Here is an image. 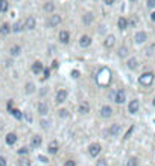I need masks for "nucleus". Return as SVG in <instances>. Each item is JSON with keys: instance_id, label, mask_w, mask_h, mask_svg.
Here are the masks:
<instances>
[{"instance_id": "obj_32", "label": "nucleus", "mask_w": 155, "mask_h": 166, "mask_svg": "<svg viewBox=\"0 0 155 166\" xmlns=\"http://www.w3.org/2000/svg\"><path fill=\"white\" fill-rule=\"evenodd\" d=\"M126 55H128V49L125 48V46H122V48L119 49V57L123 58V57H126Z\"/></svg>"}, {"instance_id": "obj_34", "label": "nucleus", "mask_w": 155, "mask_h": 166, "mask_svg": "<svg viewBox=\"0 0 155 166\" xmlns=\"http://www.w3.org/2000/svg\"><path fill=\"white\" fill-rule=\"evenodd\" d=\"M27 153H29V149H27L26 146H23V148H20V149H18V154H20V155H26Z\"/></svg>"}, {"instance_id": "obj_30", "label": "nucleus", "mask_w": 155, "mask_h": 166, "mask_svg": "<svg viewBox=\"0 0 155 166\" xmlns=\"http://www.w3.org/2000/svg\"><path fill=\"white\" fill-rule=\"evenodd\" d=\"M128 67L132 69V70H134V69H137V59H135V58L129 59V61H128Z\"/></svg>"}, {"instance_id": "obj_24", "label": "nucleus", "mask_w": 155, "mask_h": 166, "mask_svg": "<svg viewBox=\"0 0 155 166\" xmlns=\"http://www.w3.org/2000/svg\"><path fill=\"white\" fill-rule=\"evenodd\" d=\"M9 32H11V26H9V24H2V26H0V34H3V35H8V34H9Z\"/></svg>"}, {"instance_id": "obj_31", "label": "nucleus", "mask_w": 155, "mask_h": 166, "mask_svg": "<svg viewBox=\"0 0 155 166\" xmlns=\"http://www.w3.org/2000/svg\"><path fill=\"white\" fill-rule=\"evenodd\" d=\"M138 165V160L135 158V157H131L128 162H126V166H137Z\"/></svg>"}, {"instance_id": "obj_16", "label": "nucleus", "mask_w": 155, "mask_h": 166, "mask_svg": "<svg viewBox=\"0 0 155 166\" xmlns=\"http://www.w3.org/2000/svg\"><path fill=\"white\" fill-rule=\"evenodd\" d=\"M114 43H116V37L114 35H108L107 38H105V48H113L114 46Z\"/></svg>"}, {"instance_id": "obj_40", "label": "nucleus", "mask_w": 155, "mask_h": 166, "mask_svg": "<svg viewBox=\"0 0 155 166\" xmlns=\"http://www.w3.org/2000/svg\"><path fill=\"white\" fill-rule=\"evenodd\" d=\"M0 166H6V158L5 157H0Z\"/></svg>"}, {"instance_id": "obj_12", "label": "nucleus", "mask_w": 155, "mask_h": 166, "mask_svg": "<svg viewBox=\"0 0 155 166\" xmlns=\"http://www.w3.org/2000/svg\"><path fill=\"white\" fill-rule=\"evenodd\" d=\"M69 40H70V34H69L67 31H61V32H60V41H61V43L67 44V43H69Z\"/></svg>"}, {"instance_id": "obj_20", "label": "nucleus", "mask_w": 155, "mask_h": 166, "mask_svg": "<svg viewBox=\"0 0 155 166\" xmlns=\"http://www.w3.org/2000/svg\"><path fill=\"white\" fill-rule=\"evenodd\" d=\"M90 111V104L88 102H82L81 105H79V113L81 114H87Z\"/></svg>"}, {"instance_id": "obj_10", "label": "nucleus", "mask_w": 155, "mask_h": 166, "mask_svg": "<svg viewBox=\"0 0 155 166\" xmlns=\"http://www.w3.org/2000/svg\"><path fill=\"white\" fill-rule=\"evenodd\" d=\"M38 113H40L41 116H46L49 113V105L46 102H40V104H38Z\"/></svg>"}, {"instance_id": "obj_1", "label": "nucleus", "mask_w": 155, "mask_h": 166, "mask_svg": "<svg viewBox=\"0 0 155 166\" xmlns=\"http://www.w3.org/2000/svg\"><path fill=\"white\" fill-rule=\"evenodd\" d=\"M96 81H97V84L100 87H107L108 84H109V81H111V72L108 70L107 67L100 69L99 73L96 75Z\"/></svg>"}, {"instance_id": "obj_39", "label": "nucleus", "mask_w": 155, "mask_h": 166, "mask_svg": "<svg viewBox=\"0 0 155 166\" xmlns=\"http://www.w3.org/2000/svg\"><path fill=\"white\" fill-rule=\"evenodd\" d=\"M64 166H76V163H75L73 160H69V162H65V163H64Z\"/></svg>"}, {"instance_id": "obj_44", "label": "nucleus", "mask_w": 155, "mask_h": 166, "mask_svg": "<svg viewBox=\"0 0 155 166\" xmlns=\"http://www.w3.org/2000/svg\"><path fill=\"white\" fill-rule=\"evenodd\" d=\"M49 75H50V70H49V69H44V78H49Z\"/></svg>"}, {"instance_id": "obj_35", "label": "nucleus", "mask_w": 155, "mask_h": 166, "mask_svg": "<svg viewBox=\"0 0 155 166\" xmlns=\"http://www.w3.org/2000/svg\"><path fill=\"white\" fill-rule=\"evenodd\" d=\"M60 116L61 118H67V116H69V111H67L65 108H62V110H60Z\"/></svg>"}, {"instance_id": "obj_37", "label": "nucleus", "mask_w": 155, "mask_h": 166, "mask_svg": "<svg viewBox=\"0 0 155 166\" xmlns=\"http://www.w3.org/2000/svg\"><path fill=\"white\" fill-rule=\"evenodd\" d=\"M49 125H50V123H49V120H41V127H43L44 130H47Z\"/></svg>"}, {"instance_id": "obj_33", "label": "nucleus", "mask_w": 155, "mask_h": 166, "mask_svg": "<svg viewBox=\"0 0 155 166\" xmlns=\"http://www.w3.org/2000/svg\"><path fill=\"white\" fill-rule=\"evenodd\" d=\"M53 8H55V6H53V3H50V2L44 5V11H47V12H52L53 11Z\"/></svg>"}, {"instance_id": "obj_5", "label": "nucleus", "mask_w": 155, "mask_h": 166, "mask_svg": "<svg viewBox=\"0 0 155 166\" xmlns=\"http://www.w3.org/2000/svg\"><path fill=\"white\" fill-rule=\"evenodd\" d=\"M60 23H61V15H56V14H53V15H50V18H49L47 26L53 28V26H58Z\"/></svg>"}, {"instance_id": "obj_43", "label": "nucleus", "mask_w": 155, "mask_h": 166, "mask_svg": "<svg viewBox=\"0 0 155 166\" xmlns=\"http://www.w3.org/2000/svg\"><path fill=\"white\" fill-rule=\"evenodd\" d=\"M12 108H14V102H12V101H9V102H8V110L11 111Z\"/></svg>"}, {"instance_id": "obj_47", "label": "nucleus", "mask_w": 155, "mask_h": 166, "mask_svg": "<svg viewBox=\"0 0 155 166\" xmlns=\"http://www.w3.org/2000/svg\"><path fill=\"white\" fill-rule=\"evenodd\" d=\"M151 18H152V20H154V22H155V11L152 12V15H151Z\"/></svg>"}, {"instance_id": "obj_3", "label": "nucleus", "mask_w": 155, "mask_h": 166, "mask_svg": "<svg viewBox=\"0 0 155 166\" xmlns=\"http://www.w3.org/2000/svg\"><path fill=\"white\" fill-rule=\"evenodd\" d=\"M100 149H102V148H100L99 143H91L90 148H88V153H90L91 157H97V155L100 154Z\"/></svg>"}, {"instance_id": "obj_8", "label": "nucleus", "mask_w": 155, "mask_h": 166, "mask_svg": "<svg viewBox=\"0 0 155 166\" xmlns=\"http://www.w3.org/2000/svg\"><path fill=\"white\" fill-rule=\"evenodd\" d=\"M120 131H122V127H120L119 123H114V125H111V128L108 131V134L109 136H119Z\"/></svg>"}, {"instance_id": "obj_4", "label": "nucleus", "mask_w": 155, "mask_h": 166, "mask_svg": "<svg viewBox=\"0 0 155 166\" xmlns=\"http://www.w3.org/2000/svg\"><path fill=\"white\" fill-rule=\"evenodd\" d=\"M113 101H114L116 104H123V102L126 101V95H125V92H123V90H117Z\"/></svg>"}, {"instance_id": "obj_45", "label": "nucleus", "mask_w": 155, "mask_h": 166, "mask_svg": "<svg viewBox=\"0 0 155 166\" xmlns=\"http://www.w3.org/2000/svg\"><path fill=\"white\" fill-rule=\"evenodd\" d=\"M52 67H53V69L58 67V61H53V63H52Z\"/></svg>"}, {"instance_id": "obj_9", "label": "nucleus", "mask_w": 155, "mask_h": 166, "mask_svg": "<svg viewBox=\"0 0 155 166\" xmlns=\"http://www.w3.org/2000/svg\"><path fill=\"white\" fill-rule=\"evenodd\" d=\"M49 153L50 154H56L58 153V149H60V145H58V142L56 140H52V142L49 143Z\"/></svg>"}, {"instance_id": "obj_29", "label": "nucleus", "mask_w": 155, "mask_h": 166, "mask_svg": "<svg viewBox=\"0 0 155 166\" xmlns=\"http://www.w3.org/2000/svg\"><path fill=\"white\" fill-rule=\"evenodd\" d=\"M34 92H35V85L32 83L26 84V93H34Z\"/></svg>"}, {"instance_id": "obj_36", "label": "nucleus", "mask_w": 155, "mask_h": 166, "mask_svg": "<svg viewBox=\"0 0 155 166\" xmlns=\"http://www.w3.org/2000/svg\"><path fill=\"white\" fill-rule=\"evenodd\" d=\"M96 166H108V163H107V160H104V158H100L97 163H96Z\"/></svg>"}, {"instance_id": "obj_26", "label": "nucleus", "mask_w": 155, "mask_h": 166, "mask_svg": "<svg viewBox=\"0 0 155 166\" xmlns=\"http://www.w3.org/2000/svg\"><path fill=\"white\" fill-rule=\"evenodd\" d=\"M20 50H22V48H20V46H12V48L9 49V52H11L12 57H17V55L20 53Z\"/></svg>"}, {"instance_id": "obj_38", "label": "nucleus", "mask_w": 155, "mask_h": 166, "mask_svg": "<svg viewBox=\"0 0 155 166\" xmlns=\"http://www.w3.org/2000/svg\"><path fill=\"white\" fill-rule=\"evenodd\" d=\"M148 8H155V0H148Z\"/></svg>"}, {"instance_id": "obj_19", "label": "nucleus", "mask_w": 155, "mask_h": 166, "mask_svg": "<svg viewBox=\"0 0 155 166\" xmlns=\"http://www.w3.org/2000/svg\"><path fill=\"white\" fill-rule=\"evenodd\" d=\"M117 26H119L120 31H123V29H126L128 28V20L125 18V17H120L119 22H117Z\"/></svg>"}, {"instance_id": "obj_15", "label": "nucleus", "mask_w": 155, "mask_h": 166, "mask_svg": "<svg viewBox=\"0 0 155 166\" xmlns=\"http://www.w3.org/2000/svg\"><path fill=\"white\" fill-rule=\"evenodd\" d=\"M90 43H91V38H90L88 35H82V37H81V40H79V44H81L82 48L90 46Z\"/></svg>"}, {"instance_id": "obj_11", "label": "nucleus", "mask_w": 155, "mask_h": 166, "mask_svg": "<svg viewBox=\"0 0 155 166\" xmlns=\"http://www.w3.org/2000/svg\"><path fill=\"white\" fill-rule=\"evenodd\" d=\"M146 38H148L146 32H137V34H135V43H137V44H142V43L146 41Z\"/></svg>"}, {"instance_id": "obj_17", "label": "nucleus", "mask_w": 155, "mask_h": 166, "mask_svg": "<svg viewBox=\"0 0 155 166\" xmlns=\"http://www.w3.org/2000/svg\"><path fill=\"white\" fill-rule=\"evenodd\" d=\"M41 142H43V140H41L40 136H34L32 140H31V145H32V148H40V146H41Z\"/></svg>"}, {"instance_id": "obj_13", "label": "nucleus", "mask_w": 155, "mask_h": 166, "mask_svg": "<svg viewBox=\"0 0 155 166\" xmlns=\"http://www.w3.org/2000/svg\"><path fill=\"white\" fill-rule=\"evenodd\" d=\"M65 99H67V92H65V90H60V92L56 93V102L61 104V102H64Z\"/></svg>"}, {"instance_id": "obj_28", "label": "nucleus", "mask_w": 155, "mask_h": 166, "mask_svg": "<svg viewBox=\"0 0 155 166\" xmlns=\"http://www.w3.org/2000/svg\"><path fill=\"white\" fill-rule=\"evenodd\" d=\"M18 166H31V160H29L27 157L20 158V160H18Z\"/></svg>"}, {"instance_id": "obj_21", "label": "nucleus", "mask_w": 155, "mask_h": 166, "mask_svg": "<svg viewBox=\"0 0 155 166\" xmlns=\"http://www.w3.org/2000/svg\"><path fill=\"white\" fill-rule=\"evenodd\" d=\"M23 28H24L23 22H17L14 26H11V31H12V32H22V31H23Z\"/></svg>"}, {"instance_id": "obj_6", "label": "nucleus", "mask_w": 155, "mask_h": 166, "mask_svg": "<svg viewBox=\"0 0 155 166\" xmlns=\"http://www.w3.org/2000/svg\"><path fill=\"white\" fill-rule=\"evenodd\" d=\"M138 108H140V104H138V101L137 99H134L129 102V105H128V110H129V113L134 114V113H137L138 111Z\"/></svg>"}, {"instance_id": "obj_46", "label": "nucleus", "mask_w": 155, "mask_h": 166, "mask_svg": "<svg viewBox=\"0 0 155 166\" xmlns=\"http://www.w3.org/2000/svg\"><path fill=\"white\" fill-rule=\"evenodd\" d=\"M105 3H107V5H113V3H114V0H105Z\"/></svg>"}, {"instance_id": "obj_7", "label": "nucleus", "mask_w": 155, "mask_h": 166, "mask_svg": "<svg viewBox=\"0 0 155 166\" xmlns=\"http://www.w3.org/2000/svg\"><path fill=\"white\" fill-rule=\"evenodd\" d=\"M111 114H113V108L109 107V105H104V107L100 108V116H102V118H109V116H111Z\"/></svg>"}, {"instance_id": "obj_2", "label": "nucleus", "mask_w": 155, "mask_h": 166, "mask_svg": "<svg viewBox=\"0 0 155 166\" xmlns=\"http://www.w3.org/2000/svg\"><path fill=\"white\" fill-rule=\"evenodd\" d=\"M138 83L142 84V85H144V87H149L151 84L154 83V73H152V72L143 73V75L138 78Z\"/></svg>"}, {"instance_id": "obj_23", "label": "nucleus", "mask_w": 155, "mask_h": 166, "mask_svg": "<svg viewBox=\"0 0 155 166\" xmlns=\"http://www.w3.org/2000/svg\"><path fill=\"white\" fill-rule=\"evenodd\" d=\"M32 72H34V73H41V72H43V64H41V63H40V61H36L35 64H34V66H32Z\"/></svg>"}, {"instance_id": "obj_49", "label": "nucleus", "mask_w": 155, "mask_h": 166, "mask_svg": "<svg viewBox=\"0 0 155 166\" xmlns=\"http://www.w3.org/2000/svg\"><path fill=\"white\" fill-rule=\"evenodd\" d=\"M131 2H135V0H131Z\"/></svg>"}, {"instance_id": "obj_25", "label": "nucleus", "mask_w": 155, "mask_h": 166, "mask_svg": "<svg viewBox=\"0 0 155 166\" xmlns=\"http://www.w3.org/2000/svg\"><path fill=\"white\" fill-rule=\"evenodd\" d=\"M8 8H9V3H8V0H0V12L8 11Z\"/></svg>"}, {"instance_id": "obj_42", "label": "nucleus", "mask_w": 155, "mask_h": 166, "mask_svg": "<svg viewBox=\"0 0 155 166\" xmlns=\"http://www.w3.org/2000/svg\"><path fill=\"white\" fill-rule=\"evenodd\" d=\"M72 76H73V78H79V72H78V70H73L72 72Z\"/></svg>"}, {"instance_id": "obj_48", "label": "nucleus", "mask_w": 155, "mask_h": 166, "mask_svg": "<svg viewBox=\"0 0 155 166\" xmlns=\"http://www.w3.org/2000/svg\"><path fill=\"white\" fill-rule=\"evenodd\" d=\"M154 105H155V98H154Z\"/></svg>"}, {"instance_id": "obj_41", "label": "nucleus", "mask_w": 155, "mask_h": 166, "mask_svg": "<svg viewBox=\"0 0 155 166\" xmlns=\"http://www.w3.org/2000/svg\"><path fill=\"white\" fill-rule=\"evenodd\" d=\"M38 160H40V162H43V163H47V158H46L44 155H40V157H38Z\"/></svg>"}, {"instance_id": "obj_22", "label": "nucleus", "mask_w": 155, "mask_h": 166, "mask_svg": "<svg viewBox=\"0 0 155 166\" xmlns=\"http://www.w3.org/2000/svg\"><path fill=\"white\" fill-rule=\"evenodd\" d=\"M15 142H17V134L9 133V134L6 136V143H8V145H14Z\"/></svg>"}, {"instance_id": "obj_18", "label": "nucleus", "mask_w": 155, "mask_h": 166, "mask_svg": "<svg viewBox=\"0 0 155 166\" xmlns=\"http://www.w3.org/2000/svg\"><path fill=\"white\" fill-rule=\"evenodd\" d=\"M93 14L91 12H87V14H84V17H82V23L84 24H90L91 22H93Z\"/></svg>"}, {"instance_id": "obj_14", "label": "nucleus", "mask_w": 155, "mask_h": 166, "mask_svg": "<svg viewBox=\"0 0 155 166\" xmlns=\"http://www.w3.org/2000/svg\"><path fill=\"white\" fill-rule=\"evenodd\" d=\"M35 24H36V22L34 17H27V20H26V23H24V28H26V29H34Z\"/></svg>"}, {"instance_id": "obj_27", "label": "nucleus", "mask_w": 155, "mask_h": 166, "mask_svg": "<svg viewBox=\"0 0 155 166\" xmlns=\"http://www.w3.org/2000/svg\"><path fill=\"white\" fill-rule=\"evenodd\" d=\"M11 113H12V116H14L15 119H22V118H23L22 111H20V110H17V108H12V110H11Z\"/></svg>"}]
</instances>
